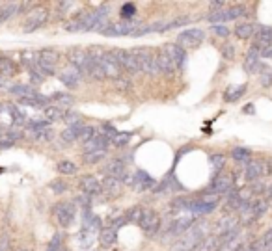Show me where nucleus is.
Returning a JSON list of instances; mask_svg holds the SVG:
<instances>
[{"label":"nucleus","instance_id":"1","mask_svg":"<svg viewBox=\"0 0 272 251\" xmlns=\"http://www.w3.org/2000/svg\"><path fill=\"white\" fill-rule=\"evenodd\" d=\"M49 17H50L49 7L34 6L28 13H26V19L22 22V32H24V34H32V32H36L39 28H43L45 24L49 22Z\"/></svg>","mask_w":272,"mask_h":251},{"label":"nucleus","instance_id":"2","mask_svg":"<svg viewBox=\"0 0 272 251\" xmlns=\"http://www.w3.org/2000/svg\"><path fill=\"white\" fill-rule=\"evenodd\" d=\"M203 238H205L203 237V229L198 227V225H194V227H190V229L186 231L185 235L173 244V248L170 251H194Z\"/></svg>","mask_w":272,"mask_h":251},{"label":"nucleus","instance_id":"3","mask_svg":"<svg viewBox=\"0 0 272 251\" xmlns=\"http://www.w3.org/2000/svg\"><path fill=\"white\" fill-rule=\"evenodd\" d=\"M52 216L60 227H69L77 216V205L73 201H60L52 207Z\"/></svg>","mask_w":272,"mask_h":251},{"label":"nucleus","instance_id":"4","mask_svg":"<svg viewBox=\"0 0 272 251\" xmlns=\"http://www.w3.org/2000/svg\"><path fill=\"white\" fill-rule=\"evenodd\" d=\"M133 54L136 56V60L140 63V71L149 75V77H155V75H160L157 65V60H155V54L151 49H145V47H140V49H133L131 50Z\"/></svg>","mask_w":272,"mask_h":251},{"label":"nucleus","instance_id":"5","mask_svg":"<svg viewBox=\"0 0 272 251\" xmlns=\"http://www.w3.org/2000/svg\"><path fill=\"white\" fill-rule=\"evenodd\" d=\"M138 225L147 237H155L162 225V220H160V214L153 209H142V216H140Z\"/></svg>","mask_w":272,"mask_h":251},{"label":"nucleus","instance_id":"6","mask_svg":"<svg viewBox=\"0 0 272 251\" xmlns=\"http://www.w3.org/2000/svg\"><path fill=\"white\" fill-rule=\"evenodd\" d=\"M110 54L114 56V60L120 63V67L123 71H127L129 75H136L140 73V63L136 60V56L131 52V50H123V49H112Z\"/></svg>","mask_w":272,"mask_h":251},{"label":"nucleus","instance_id":"7","mask_svg":"<svg viewBox=\"0 0 272 251\" xmlns=\"http://www.w3.org/2000/svg\"><path fill=\"white\" fill-rule=\"evenodd\" d=\"M58 63H60V54L54 49H43L39 50V69L45 73V77H52L58 69Z\"/></svg>","mask_w":272,"mask_h":251},{"label":"nucleus","instance_id":"8","mask_svg":"<svg viewBox=\"0 0 272 251\" xmlns=\"http://www.w3.org/2000/svg\"><path fill=\"white\" fill-rule=\"evenodd\" d=\"M205 39V32L201 28H186L177 35V43L181 49H190V47H198L201 41Z\"/></svg>","mask_w":272,"mask_h":251},{"label":"nucleus","instance_id":"9","mask_svg":"<svg viewBox=\"0 0 272 251\" xmlns=\"http://www.w3.org/2000/svg\"><path fill=\"white\" fill-rule=\"evenodd\" d=\"M103 171L107 173V177H110V179H116V181H131V175L129 171H127V166H125V162L123 160H118V158H114V160L107 162V166L103 167Z\"/></svg>","mask_w":272,"mask_h":251},{"label":"nucleus","instance_id":"10","mask_svg":"<svg viewBox=\"0 0 272 251\" xmlns=\"http://www.w3.org/2000/svg\"><path fill=\"white\" fill-rule=\"evenodd\" d=\"M97 63L101 65V69H103V73H105V77H110V78H120L123 77V69L120 67V63L114 60V56L110 54V50H107L105 54L101 56L99 60H97Z\"/></svg>","mask_w":272,"mask_h":251},{"label":"nucleus","instance_id":"11","mask_svg":"<svg viewBox=\"0 0 272 251\" xmlns=\"http://www.w3.org/2000/svg\"><path fill=\"white\" fill-rule=\"evenodd\" d=\"M65 58H67L69 65L75 67V69H79L80 73H82V77H84V71H86L88 62H90V56H88L86 50L80 49V47H73V49L67 50Z\"/></svg>","mask_w":272,"mask_h":251},{"label":"nucleus","instance_id":"12","mask_svg":"<svg viewBox=\"0 0 272 251\" xmlns=\"http://www.w3.org/2000/svg\"><path fill=\"white\" fill-rule=\"evenodd\" d=\"M233 190V175L231 173H216L211 181V192L216 195L229 194Z\"/></svg>","mask_w":272,"mask_h":251},{"label":"nucleus","instance_id":"13","mask_svg":"<svg viewBox=\"0 0 272 251\" xmlns=\"http://www.w3.org/2000/svg\"><path fill=\"white\" fill-rule=\"evenodd\" d=\"M136 24L135 21H120L116 22V24H110V26L103 32V35H107V37H122V35H133L136 32Z\"/></svg>","mask_w":272,"mask_h":251},{"label":"nucleus","instance_id":"14","mask_svg":"<svg viewBox=\"0 0 272 251\" xmlns=\"http://www.w3.org/2000/svg\"><path fill=\"white\" fill-rule=\"evenodd\" d=\"M261 52H259L256 47H250L244 54V62H243V69L248 73V75H258L259 69H261Z\"/></svg>","mask_w":272,"mask_h":251},{"label":"nucleus","instance_id":"15","mask_svg":"<svg viewBox=\"0 0 272 251\" xmlns=\"http://www.w3.org/2000/svg\"><path fill=\"white\" fill-rule=\"evenodd\" d=\"M58 78H60V82L64 84L65 88L75 90V88H79L80 82H82V73L69 65V67H65V69H62L58 73Z\"/></svg>","mask_w":272,"mask_h":251},{"label":"nucleus","instance_id":"16","mask_svg":"<svg viewBox=\"0 0 272 251\" xmlns=\"http://www.w3.org/2000/svg\"><path fill=\"white\" fill-rule=\"evenodd\" d=\"M162 50L170 56V60L173 62L175 69L177 71L185 69V65H186V50L185 49H181L179 45H175V43H168V45L162 47Z\"/></svg>","mask_w":272,"mask_h":251},{"label":"nucleus","instance_id":"17","mask_svg":"<svg viewBox=\"0 0 272 251\" xmlns=\"http://www.w3.org/2000/svg\"><path fill=\"white\" fill-rule=\"evenodd\" d=\"M79 186L82 190V194L90 195H101L103 194V186H101V181L95 177V175H84V177H80L79 181Z\"/></svg>","mask_w":272,"mask_h":251},{"label":"nucleus","instance_id":"18","mask_svg":"<svg viewBox=\"0 0 272 251\" xmlns=\"http://www.w3.org/2000/svg\"><path fill=\"white\" fill-rule=\"evenodd\" d=\"M256 49L261 52V50L272 47V28L271 26H259L256 28V34H254V45Z\"/></svg>","mask_w":272,"mask_h":251},{"label":"nucleus","instance_id":"19","mask_svg":"<svg viewBox=\"0 0 272 251\" xmlns=\"http://www.w3.org/2000/svg\"><path fill=\"white\" fill-rule=\"evenodd\" d=\"M190 227H194L192 218H179V220H173L172 225H170V229H168V233H166V237L181 238Z\"/></svg>","mask_w":272,"mask_h":251},{"label":"nucleus","instance_id":"20","mask_svg":"<svg viewBox=\"0 0 272 251\" xmlns=\"http://www.w3.org/2000/svg\"><path fill=\"white\" fill-rule=\"evenodd\" d=\"M244 175H246V181H250V182H258L259 179H263V177H265V171H263V160L252 158V160L244 166Z\"/></svg>","mask_w":272,"mask_h":251},{"label":"nucleus","instance_id":"21","mask_svg":"<svg viewBox=\"0 0 272 251\" xmlns=\"http://www.w3.org/2000/svg\"><path fill=\"white\" fill-rule=\"evenodd\" d=\"M110 145V139L97 132L92 139H88L86 143H82V153H92V151H107Z\"/></svg>","mask_w":272,"mask_h":251},{"label":"nucleus","instance_id":"22","mask_svg":"<svg viewBox=\"0 0 272 251\" xmlns=\"http://www.w3.org/2000/svg\"><path fill=\"white\" fill-rule=\"evenodd\" d=\"M129 182L135 186V190H138V192H145V190H149L155 186V181L151 179L147 171H136V175Z\"/></svg>","mask_w":272,"mask_h":251},{"label":"nucleus","instance_id":"23","mask_svg":"<svg viewBox=\"0 0 272 251\" xmlns=\"http://www.w3.org/2000/svg\"><path fill=\"white\" fill-rule=\"evenodd\" d=\"M9 93L15 95L19 101H22V99H34L39 95V93L36 91V88L30 86V84H13V86L9 88Z\"/></svg>","mask_w":272,"mask_h":251},{"label":"nucleus","instance_id":"24","mask_svg":"<svg viewBox=\"0 0 272 251\" xmlns=\"http://www.w3.org/2000/svg\"><path fill=\"white\" fill-rule=\"evenodd\" d=\"M15 75H19V63L7 56L0 54V77L11 78Z\"/></svg>","mask_w":272,"mask_h":251},{"label":"nucleus","instance_id":"25","mask_svg":"<svg viewBox=\"0 0 272 251\" xmlns=\"http://www.w3.org/2000/svg\"><path fill=\"white\" fill-rule=\"evenodd\" d=\"M97 240H99V244L103 246L105 250H110V248H114L116 242H118V231L112 229L110 225H108V227H101Z\"/></svg>","mask_w":272,"mask_h":251},{"label":"nucleus","instance_id":"26","mask_svg":"<svg viewBox=\"0 0 272 251\" xmlns=\"http://www.w3.org/2000/svg\"><path fill=\"white\" fill-rule=\"evenodd\" d=\"M155 60H157V65H158V71L162 73V75H166V77H170V75H173L175 73V65H173V62L170 60V56L166 54L164 50L160 49L155 54Z\"/></svg>","mask_w":272,"mask_h":251},{"label":"nucleus","instance_id":"27","mask_svg":"<svg viewBox=\"0 0 272 251\" xmlns=\"http://www.w3.org/2000/svg\"><path fill=\"white\" fill-rule=\"evenodd\" d=\"M233 34L239 37V39H250L252 35L256 34V24L250 21H244V22H237L235 28H233Z\"/></svg>","mask_w":272,"mask_h":251},{"label":"nucleus","instance_id":"28","mask_svg":"<svg viewBox=\"0 0 272 251\" xmlns=\"http://www.w3.org/2000/svg\"><path fill=\"white\" fill-rule=\"evenodd\" d=\"M101 186H103V194L110 195V197H116V195L122 194L123 182H120V181H116V179H110V177H107L105 181H101Z\"/></svg>","mask_w":272,"mask_h":251},{"label":"nucleus","instance_id":"29","mask_svg":"<svg viewBox=\"0 0 272 251\" xmlns=\"http://www.w3.org/2000/svg\"><path fill=\"white\" fill-rule=\"evenodd\" d=\"M267 210H269V199H265V197H259V199L250 203V214L254 220L263 218L267 214Z\"/></svg>","mask_w":272,"mask_h":251},{"label":"nucleus","instance_id":"30","mask_svg":"<svg viewBox=\"0 0 272 251\" xmlns=\"http://www.w3.org/2000/svg\"><path fill=\"white\" fill-rule=\"evenodd\" d=\"M82 126H84V123H80V125H73V126H65L64 130L60 132L62 141H64V143H73V141H77L79 136H80Z\"/></svg>","mask_w":272,"mask_h":251},{"label":"nucleus","instance_id":"31","mask_svg":"<svg viewBox=\"0 0 272 251\" xmlns=\"http://www.w3.org/2000/svg\"><path fill=\"white\" fill-rule=\"evenodd\" d=\"M19 56H21V63L28 71L37 67V62H39V50H22Z\"/></svg>","mask_w":272,"mask_h":251},{"label":"nucleus","instance_id":"32","mask_svg":"<svg viewBox=\"0 0 272 251\" xmlns=\"http://www.w3.org/2000/svg\"><path fill=\"white\" fill-rule=\"evenodd\" d=\"M231 158L237 162V164H243V166H246L248 162L252 160V151L248 149V147H233L231 149Z\"/></svg>","mask_w":272,"mask_h":251},{"label":"nucleus","instance_id":"33","mask_svg":"<svg viewBox=\"0 0 272 251\" xmlns=\"http://www.w3.org/2000/svg\"><path fill=\"white\" fill-rule=\"evenodd\" d=\"M220 244H222L220 237L213 235V237H205V238H203V240H201L200 244H198V248H196L194 251H218Z\"/></svg>","mask_w":272,"mask_h":251},{"label":"nucleus","instance_id":"34","mask_svg":"<svg viewBox=\"0 0 272 251\" xmlns=\"http://www.w3.org/2000/svg\"><path fill=\"white\" fill-rule=\"evenodd\" d=\"M64 108H58L54 105H49L43 108V118L47 123H52V121H60V119H64Z\"/></svg>","mask_w":272,"mask_h":251},{"label":"nucleus","instance_id":"35","mask_svg":"<svg viewBox=\"0 0 272 251\" xmlns=\"http://www.w3.org/2000/svg\"><path fill=\"white\" fill-rule=\"evenodd\" d=\"M248 13V9L244 4H233V6L226 7V21H237Z\"/></svg>","mask_w":272,"mask_h":251},{"label":"nucleus","instance_id":"36","mask_svg":"<svg viewBox=\"0 0 272 251\" xmlns=\"http://www.w3.org/2000/svg\"><path fill=\"white\" fill-rule=\"evenodd\" d=\"M84 75H88L90 78H93V80H105V73H103V69H101V65L95 60H92L90 58V62H88V67L86 71H84Z\"/></svg>","mask_w":272,"mask_h":251},{"label":"nucleus","instance_id":"37","mask_svg":"<svg viewBox=\"0 0 272 251\" xmlns=\"http://www.w3.org/2000/svg\"><path fill=\"white\" fill-rule=\"evenodd\" d=\"M56 169H58V173L65 175V177H69V175H75L77 171H79L77 164H75L73 160H67V158H64V160H58Z\"/></svg>","mask_w":272,"mask_h":251},{"label":"nucleus","instance_id":"38","mask_svg":"<svg viewBox=\"0 0 272 251\" xmlns=\"http://www.w3.org/2000/svg\"><path fill=\"white\" fill-rule=\"evenodd\" d=\"M226 162H228V158H226V154L222 153H215L209 156V164H211V167H213V171L216 173H222V169L226 167Z\"/></svg>","mask_w":272,"mask_h":251},{"label":"nucleus","instance_id":"39","mask_svg":"<svg viewBox=\"0 0 272 251\" xmlns=\"http://www.w3.org/2000/svg\"><path fill=\"white\" fill-rule=\"evenodd\" d=\"M244 93H246V84H244V86H231V88L226 91L224 99H226V103H237Z\"/></svg>","mask_w":272,"mask_h":251},{"label":"nucleus","instance_id":"40","mask_svg":"<svg viewBox=\"0 0 272 251\" xmlns=\"http://www.w3.org/2000/svg\"><path fill=\"white\" fill-rule=\"evenodd\" d=\"M50 99V103H56L54 106H58V108H62V106H71L73 103H75V97L73 95H69V93H64V91H60V93H54Z\"/></svg>","mask_w":272,"mask_h":251},{"label":"nucleus","instance_id":"41","mask_svg":"<svg viewBox=\"0 0 272 251\" xmlns=\"http://www.w3.org/2000/svg\"><path fill=\"white\" fill-rule=\"evenodd\" d=\"M107 158V151H92V153H82V162L84 164H99L101 160Z\"/></svg>","mask_w":272,"mask_h":251},{"label":"nucleus","instance_id":"42","mask_svg":"<svg viewBox=\"0 0 272 251\" xmlns=\"http://www.w3.org/2000/svg\"><path fill=\"white\" fill-rule=\"evenodd\" d=\"M131 138H133V132H118L116 136H112L110 138V141H112V145L118 147V149H123V147L129 145Z\"/></svg>","mask_w":272,"mask_h":251},{"label":"nucleus","instance_id":"43","mask_svg":"<svg viewBox=\"0 0 272 251\" xmlns=\"http://www.w3.org/2000/svg\"><path fill=\"white\" fill-rule=\"evenodd\" d=\"M138 13V9L133 2H127V4H123L122 9H120V15H122V21H133V17Z\"/></svg>","mask_w":272,"mask_h":251},{"label":"nucleus","instance_id":"44","mask_svg":"<svg viewBox=\"0 0 272 251\" xmlns=\"http://www.w3.org/2000/svg\"><path fill=\"white\" fill-rule=\"evenodd\" d=\"M47 251H67L64 246V237H62L60 233H56L54 237L50 238L49 246H47Z\"/></svg>","mask_w":272,"mask_h":251},{"label":"nucleus","instance_id":"45","mask_svg":"<svg viewBox=\"0 0 272 251\" xmlns=\"http://www.w3.org/2000/svg\"><path fill=\"white\" fill-rule=\"evenodd\" d=\"M259 80H261V86H263V88H271L272 86V69L271 67L261 65V69H259Z\"/></svg>","mask_w":272,"mask_h":251},{"label":"nucleus","instance_id":"46","mask_svg":"<svg viewBox=\"0 0 272 251\" xmlns=\"http://www.w3.org/2000/svg\"><path fill=\"white\" fill-rule=\"evenodd\" d=\"M207 21L213 22V24H222L226 22V9H215L207 15Z\"/></svg>","mask_w":272,"mask_h":251},{"label":"nucleus","instance_id":"47","mask_svg":"<svg viewBox=\"0 0 272 251\" xmlns=\"http://www.w3.org/2000/svg\"><path fill=\"white\" fill-rule=\"evenodd\" d=\"M190 22V17H177V19H173V21H168L164 26V32L166 30H173V28H181V26H186Z\"/></svg>","mask_w":272,"mask_h":251},{"label":"nucleus","instance_id":"48","mask_svg":"<svg viewBox=\"0 0 272 251\" xmlns=\"http://www.w3.org/2000/svg\"><path fill=\"white\" fill-rule=\"evenodd\" d=\"M190 203H192V197H185V195H181V197H175L172 201V207L175 210H181V209H190Z\"/></svg>","mask_w":272,"mask_h":251},{"label":"nucleus","instance_id":"49","mask_svg":"<svg viewBox=\"0 0 272 251\" xmlns=\"http://www.w3.org/2000/svg\"><path fill=\"white\" fill-rule=\"evenodd\" d=\"M50 192H54V194H65L67 190H69V184L65 181H60V179H56V181H52L49 184Z\"/></svg>","mask_w":272,"mask_h":251},{"label":"nucleus","instance_id":"50","mask_svg":"<svg viewBox=\"0 0 272 251\" xmlns=\"http://www.w3.org/2000/svg\"><path fill=\"white\" fill-rule=\"evenodd\" d=\"M64 121L67 123V126L80 125V123H82V116H80V114H77V112H65V114H64Z\"/></svg>","mask_w":272,"mask_h":251},{"label":"nucleus","instance_id":"51","mask_svg":"<svg viewBox=\"0 0 272 251\" xmlns=\"http://www.w3.org/2000/svg\"><path fill=\"white\" fill-rule=\"evenodd\" d=\"M97 134V130H95V126H92V125H84L82 126V130H80V136H79V139L82 141V143H86L88 139H92L93 136Z\"/></svg>","mask_w":272,"mask_h":251},{"label":"nucleus","instance_id":"52","mask_svg":"<svg viewBox=\"0 0 272 251\" xmlns=\"http://www.w3.org/2000/svg\"><path fill=\"white\" fill-rule=\"evenodd\" d=\"M140 216H142V207H133V209L125 214L127 222H133V223H138L140 222Z\"/></svg>","mask_w":272,"mask_h":251},{"label":"nucleus","instance_id":"53","mask_svg":"<svg viewBox=\"0 0 272 251\" xmlns=\"http://www.w3.org/2000/svg\"><path fill=\"white\" fill-rule=\"evenodd\" d=\"M114 86L120 91H129L131 88H133L131 80H129V78H125V75H123V77H120V78H116V80H114Z\"/></svg>","mask_w":272,"mask_h":251},{"label":"nucleus","instance_id":"54","mask_svg":"<svg viewBox=\"0 0 272 251\" xmlns=\"http://www.w3.org/2000/svg\"><path fill=\"white\" fill-rule=\"evenodd\" d=\"M211 30H213V34L220 35V37H228L229 35V28L226 24H213Z\"/></svg>","mask_w":272,"mask_h":251},{"label":"nucleus","instance_id":"55","mask_svg":"<svg viewBox=\"0 0 272 251\" xmlns=\"http://www.w3.org/2000/svg\"><path fill=\"white\" fill-rule=\"evenodd\" d=\"M220 52H222V58H226V60H233L235 58V47L233 45H224L222 49H220Z\"/></svg>","mask_w":272,"mask_h":251},{"label":"nucleus","instance_id":"56","mask_svg":"<svg viewBox=\"0 0 272 251\" xmlns=\"http://www.w3.org/2000/svg\"><path fill=\"white\" fill-rule=\"evenodd\" d=\"M11 147H13V141H9V139L2 134V136H0V151H6V149H11Z\"/></svg>","mask_w":272,"mask_h":251},{"label":"nucleus","instance_id":"57","mask_svg":"<svg viewBox=\"0 0 272 251\" xmlns=\"http://www.w3.org/2000/svg\"><path fill=\"white\" fill-rule=\"evenodd\" d=\"M7 250H9V237L2 235L0 237V251H7Z\"/></svg>","mask_w":272,"mask_h":251},{"label":"nucleus","instance_id":"58","mask_svg":"<svg viewBox=\"0 0 272 251\" xmlns=\"http://www.w3.org/2000/svg\"><path fill=\"white\" fill-rule=\"evenodd\" d=\"M263 171H265V177L272 175V158H269V160H263Z\"/></svg>","mask_w":272,"mask_h":251},{"label":"nucleus","instance_id":"59","mask_svg":"<svg viewBox=\"0 0 272 251\" xmlns=\"http://www.w3.org/2000/svg\"><path fill=\"white\" fill-rule=\"evenodd\" d=\"M248 251H265V248H263V244L261 242H252V244H248Z\"/></svg>","mask_w":272,"mask_h":251},{"label":"nucleus","instance_id":"60","mask_svg":"<svg viewBox=\"0 0 272 251\" xmlns=\"http://www.w3.org/2000/svg\"><path fill=\"white\" fill-rule=\"evenodd\" d=\"M209 6H211V9H213V11H215V9H226V4H224V2H220V0H213Z\"/></svg>","mask_w":272,"mask_h":251},{"label":"nucleus","instance_id":"61","mask_svg":"<svg viewBox=\"0 0 272 251\" xmlns=\"http://www.w3.org/2000/svg\"><path fill=\"white\" fill-rule=\"evenodd\" d=\"M11 86H13V84L9 82V78H4V77H0V90H9V88H11Z\"/></svg>","mask_w":272,"mask_h":251},{"label":"nucleus","instance_id":"62","mask_svg":"<svg viewBox=\"0 0 272 251\" xmlns=\"http://www.w3.org/2000/svg\"><path fill=\"white\" fill-rule=\"evenodd\" d=\"M261 58H269V60H272V47L261 50Z\"/></svg>","mask_w":272,"mask_h":251},{"label":"nucleus","instance_id":"63","mask_svg":"<svg viewBox=\"0 0 272 251\" xmlns=\"http://www.w3.org/2000/svg\"><path fill=\"white\" fill-rule=\"evenodd\" d=\"M267 197H269V199L272 201V182L269 184V186H267Z\"/></svg>","mask_w":272,"mask_h":251},{"label":"nucleus","instance_id":"64","mask_svg":"<svg viewBox=\"0 0 272 251\" xmlns=\"http://www.w3.org/2000/svg\"><path fill=\"white\" fill-rule=\"evenodd\" d=\"M19 251H32V250H26V248H22V250H19Z\"/></svg>","mask_w":272,"mask_h":251}]
</instances>
